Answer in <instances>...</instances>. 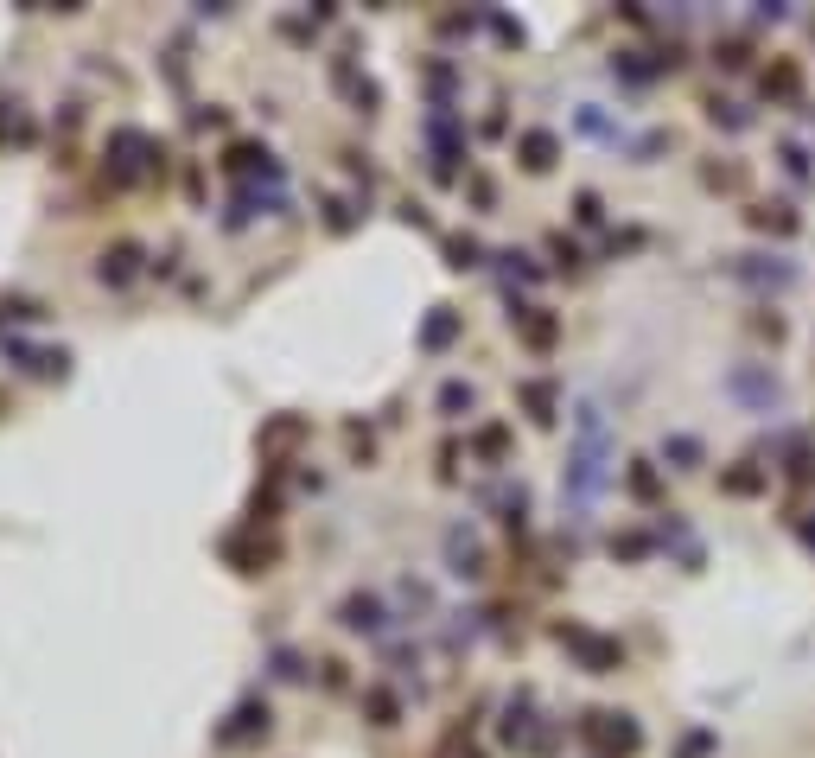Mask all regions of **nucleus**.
Returning <instances> with one entry per match:
<instances>
[{"label":"nucleus","instance_id":"1","mask_svg":"<svg viewBox=\"0 0 815 758\" xmlns=\"http://www.w3.org/2000/svg\"><path fill=\"white\" fill-rule=\"evenodd\" d=\"M605 485V421L599 408H580V446H574V472H567V491L593 497Z\"/></svg>","mask_w":815,"mask_h":758},{"label":"nucleus","instance_id":"2","mask_svg":"<svg viewBox=\"0 0 815 758\" xmlns=\"http://www.w3.org/2000/svg\"><path fill=\"white\" fill-rule=\"evenodd\" d=\"M580 733H586V746H593L599 758H631L637 746H644V727H637L631 714H612V708L586 714V720H580Z\"/></svg>","mask_w":815,"mask_h":758},{"label":"nucleus","instance_id":"3","mask_svg":"<svg viewBox=\"0 0 815 758\" xmlns=\"http://www.w3.org/2000/svg\"><path fill=\"white\" fill-rule=\"evenodd\" d=\"M554 637H561V650H574L580 669H593V676H612V669L624 663V650L612 644V637H599L586 625H554Z\"/></svg>","mask_w":815,"mask_h":758},{"label":"nucleus","instance_id":"4","mask_svg":"<svg viewBox=\"0 0 815 758\" xmlns=\"http://www.w3.org/2000/svg\"><path fill=\"white\" fill-rule=\"evenodd\" d=\"M223 561H230L236 574H268V567L281 561V542L262 536V529H236V536H223Z\"/></svg>","mask_w":815,"mask_h":758},{"label":"nucleus","instance_id":"5","mask_svg":"<svg viewBox=\"0 0 815 758\" xmlns=\"http://www.w3.org/2000/svg\"><path fill=\"white\" fill-rule=\"evenodd\" d=\"M300 440H306V415H274V421H262V434H255V453H262V465L281 472V459H287Z\"/></svg>","mask_w":815,"mask_h":758},{"label":"nucleus","instance_id":"6","mask_svg":"<svg viewBox=\"0 0 815 758\" xmlns=\"http://www.w3.org/2000/svg\"><path fill=\"white\" fill-rule=\"evenodd\" d=\"M268 720H274L268 701H242V708L217 727V739H223V746H242V739H268Z\"/></svg>","mask_w":815,"mask_h":758},{"label":"nucleus","instance_id":"7","mask_svg":"<svg viewBox=\"0 0 815 758\" xmlns=\"http://www.w3.org/2000/svg\"><path fill=\"white\" fill-rule=\"evenodd\" d=\"M726 389H733V395H745L752 408H771L777 395H784V383H777L771 370H733V376H726Z\"/></svg>","mask_w":815,"mask_h":758},{"label":"nucleus","instance_id":"8","mask_svg":"<svg viewBox=\"0 0 815 758\" xmlns=\"http://www.w3.org/2000/svg\"><path fill=\"white\" fill-rule=\"evenodd\" d=\"M554 153H561V141H554L548 128H529L523 141H516V160H523L529 172H548V166H554Z\"/></svg>","mask_w":815,"mask_h":758},{"label":"nucleus","instance_id":"9","mask_svg":"<svg viewBox=\"0 0 815 758\" xmlns=\"http://www.w3.org/2000/svg\"><path fill=\"white\" fill-rule=\"evenodd\" d=\"M446 561H453V574H465V580L484 574V548L465 536V529H453V536H446Z\"/></svg>","mask_w":815,"mask_h":758},{"label":"nucleus","instance_id":"10","mask_svg":"<svg viewBox=\"0 0 815 758\" xmlns=\"http://www.w3.org/2000/svg\"><path fill=\"white\" fill-rule=\"evenodd\" d=\"M765 96H777V102L803 96V71H796V58H777L771 71H765Z\"/></svg>","mask_w":815,"mask_h":758},{"label":"nucleus","instance_id":"11","mask_svg":"<svg viewBox=\"0 0 815 758\" xmlns=\"http://www.w3.org/2000/svg\"><path fill=\"white\" fill-rule=\"evenodd\" d=\"M344 625H351V631H383V599L351 593V599H344Z\"/></svg>","mask_w":815,"mask_h":758},{"label":"nucleus","instance_id":"12","mask_svg":"<svg viewBox=\"0 0 815 758\" xmlns=\"http://www.w3.org/2000/svg\"><path fill=\"white\" fill-rule=\"evenodd\" d=\"M453 338H459V313H453V306H433V319L421 325V344H427V351H446Z\"/></svg>","mask_w":815,"mask_h":758},{"label":"nucleus","instance_id":"13","mask_svg":"<svg viewBox=\"0 0 815 758\" xmlns=\"http://www.w3.org/2000/svg\"><path fill=\"white\" fill-rule=\"evenodd\" d=\"M134 262H141V249H134V243H115L109 255H102V281H109V287H121V281H134Z\"/></svg>","mask_w":815,"mask_h":758},{"label":"nucleus","instance_id":"14","mask_svg":"<svg viewBox=\"0 0 815 758\" xmlns=\"http://www.w3.org/2000/svg\"><path fill=\"white\" fill-rule=\"evenodd\" d=\"M516 325H523V338L535 344V351H548V344H554V332H561V325H554V319L542 313V306H516Z\"/></svg>","mask_w":815,"mask_h":758},{"label":"nucleus","instance_id":"15","mask_svg":"<svg viewBox=\"0 0 815 758\" xmlns=\"http://www.w3.org/2000/svg\"><path fill=\"white\" fill-rule=\"evenodd\" d=\"M752 230H771V236H796V211L790 204H752Z\"/></svg>","mask_w":815,"mask_h":758},{"label":"nucleus","instance_id":"16","mask_svg":"<svg viewBox=\"0 0 815 758\" xmlns=\"http://www.w3.org/2000/svg\"><path fill=\"white\" fill-rule=\"evenodd\" d=\"M733 268H739V274H752V281H771V287H790V281H796V268H790V262H765V255H739Z\"/></svg>","mask_w":815,"mask_h":758},{"label":"nucleus","instance_id":"17","mask_svg":"<svg viewBox=\"0 0 815 758\" xmlns=\"http://www.w3.org/2000/svg\"><path fill=\"white\" fill-rule=\"evenodd\" d=\"M13 357H20L32 376H64V370H71V357H64V351H26V344H13Z\"/></svg>","mask_w":815,"mask_h":758},{"label":"nucleus","instance_id":"18","mask_svg":"<svg viewBox=\"0 0 815 758\" xmlns=\"http://www.w3.org/2000/svg\"><path fill=\"white\" fill-rule=\"evenodd\" d=\"M363 714H370V727H395V714H402V708H395L389 688H363Z\"/></svg>","mask_w":815,"mask_h":758},{"label":"nucleus","instance_id":"19","mask_svg":"<svg viewBox=\"0 0 815 758\" xmlns=\"http://www.w3.org/2000/svg\"><path fill=\"white\" fill-rule=\"evenodd\" d=\"M720 491L752 497V491H765V472H758V465H733V472H720Z\"/></svg>","mask_w":815,"mask_h":758},{"label":"nucleus","instance_id":"20","mask_svg":"<svg viewBox=\"0 0 815 758\" xmlns=\"http://www.w3.org/2000/svg\"><path fill=\"white\" fill-rule=\"evenodd\" d=\"M523 402H529L535 427H548V421H554V389H548V383H523Z\"/></svg>","mask_w":815,"mask_h":758},{"label":"nucleus","instance_id":"21","mask_svg":"<svg viewBox=\"0 0 815 758\" xmlns=\"http://www.w3.org/2000/svg\"><path fill=\"white\" fill-rule=\"evenodd\" d=\"M663 459H675V465H682V472H695V465H701V440L675 434V440H663Z\"/></svg>","mask_w":815,"mask_h":758},{"label":"nucleus","instance_id":"22","mask_svg":"<svg viewBox=\"0 0 815 758\" xmlns=\"http://www.w3.org/2000/svg\"><path fill=\"white\" fill-rule=\"evenodd\" d=\"M504 739H510V746H523V739H529V695H516V701H510V714H504Z\"/></svg>","mask_w":815,"mask_h":758},{"label":"nucleus","instance_id":"23","mask_svg":"<svg viewBox=\"0 0 815 758\" xmlns=\"http://www.w3.org/2000/svg\"><path fill=\"white\" fill-rule=\"evenodd\" d=\"M472 402H478L472 383H446V389H440V408H446V415H472Z\"/></svg>","mask_w":815,"mask_h":758},{"label":"nucleus","instance_id":"24","mask_svg":"<svg viewBox=\"0 0 815 758\" xmlns=\"http://www.w3.org/2000/svg\"><path fill=\"white\" fill-rule=\"evenodd\" d=\"M446 255H453V262H446V268H478V243H472V236H446Z\"/></svg>","mask_w":815,"mask_h":758},{"label":"nucleus","instance_id":"25","mask_svg":"<svg viewBox=\"0 0 815 758\" xmlns=\"http://www.w3.org/2000/svg\"><path fill=\"white\" fill-rule=\"evenodd\" d=\"M631 491L644 497V504L656 497V472H650V459H631Z\"/></svg>","mask_w":815,"mask_h":758},{"label":"nucleus","instance_id":"26","mask_svg":"<svg viewBox=\"0 0 815 758\" xmlns=\"http://www.w3.org/2000/svg\"><path fill=\"white\" fill-rule=\"evenodd\" d=\"M504 446H510L504 427H484V434H478V453H484V459H504Z\"/></svg>","mask_w":815,"mask_h":758},{"label":"nucleus","instance_id":"27","mask_svg":"<svg viewBox=\"0 0 815 758\" xmlns=\"http://www.w3.org/2000/svg\"><path fill=\"white\" fill-rule=\"evenodd\" d=\"M714 122H720V128H745V122H752V115H745L739 102H714Z\"/></svg>","mask_w":815,"mask_h":758},{"label":"nucleus","instance_id":"28","mask_svg":"<svg viewBox=\"0 0 815 758\" xmlns=\"http://www.w3.org/2000/svg\"><path fill=\"white\" fill-rule=\"evenodd\" d=\"M433 758H478V752L465 746V733H446V739H440V752H433Z\"/></svg>","mask_w":815,"mask_h":758},{"label":"nucleus","instance_id":"29","mask_svg":"<svg viewBox=\"0 0 815 758\" xmlns=\"http://www.w3.org/2000/svg\"><path fill=\"white\" fill-rule=\"evenodd\" d=\"M707 179H714V185H726V192H733V185L745 179V172H739V166H714V172H707Z\"/></svg>","mask_w":815,"mask_h":758},{"label":"nucleus","instance_id":"30","mask_svg":"<svg viewBox=\"0 0 815 758\" xmlns=\"http://www.w3.org/2000/svg\"><path fill=\"white\" fill-rule=\"evenodd\" d=\"M548 249H554V255H561V268H574V262H580V249H574V243H567V236H554V243H548Z\"/></svg>","mask_w":815,"mask_h":758},{"label":"nucleus","instance_id":"31","mask_svg":"<svg viewBox=\"0 0 815 758\" xmlns=\"http://www.w3.org/2000/svg\"><path fill=\"white\" fill-rule=\"evenodd\" d=\"M274 669H281L287 682H293V676H306V669H300V657H293V650H281V657H274Z\"/></svg>","mask_w":815,"mask_h":758},{"label":"nucleus","instance_id":"32","mask_svg":"<svg viewBox=\"0 0 815 758\" xmlns=\"http://www.w3.org/2000/svg\"><path fill=\"white\" fill-rule=\"evenodd\" d=\"M707 746H714V739H707V733H688V739H682V758H701Z\"/></svg>","mask_w":815,"mask_h":758},{"label":"nucleus","instance_id":"33","mask_svg":"<svg viewBox=\"0 0 815 758\" xmlns=\"http://www.w3.org/2000/svg\"><path fill=\"white\" fill-rule=\"evenodd\" d=\"M599 217H605V211H599V198H593V192H580V223H599Z\"/></svg>","mask_w":815,"mask_h":758}]
</instances>
